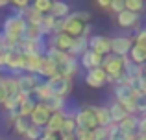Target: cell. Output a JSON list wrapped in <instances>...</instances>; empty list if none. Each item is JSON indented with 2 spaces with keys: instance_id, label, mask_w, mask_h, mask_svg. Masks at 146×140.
<instances>
[{
  "instance_id": "14",
  "label": "cell",
  "mask_w": 146,
  "mask_h": 140,
  "mask_svg": "<svg viewBox=\"0 0 146 140\" xmlns=\"http://www.w3.org/2000/svg\"><path fill=\"white\" fill-rule=\"evenodd\" d=\"M106 83H107V76L104 74L102 68L87 70V74H85V85H89L91 89H102Z\"/></svg>"
},
{
  "instance_id": "36",
  "label": "cell",
  "mask_w": 146,
  "mask_h": 140,
  "mask_svg": "<svg viewBox=\"0 0 146 140\" xmlns=\"http://www.w3.org/2000/svg\"><path fill=\"white\" fill-rule=\"evenodd\" d=\"M2 107H4V111H6V112H9V111H15V109H19V100H17V96H7L6 100H4Z\"/></svg>"
},
{
  "instance_id": "6",
  "label": "cell",
  "mask_w": 146,
  "mask_h": 140,
  "mask_svg": "<svg viewBox=\"0 0 146 140\" xmlns=\"http://www.w3.org/2000/svg\"><path fill=\"white\" fill-rule=\"evenodd\" d=\"M43 79L35 74H21L17 76V87L19 92L24 94V96H33V90L37 89V85H41Z\"/></svg>"
},
{
  "instance_id": "13",
  "label": "cell",
  "mask_w": 146,
  "mask_h": 140,
  "mask_svg": "<svg viewBox=\"0 0 146 140\" xmlns=\"http://www.w3.org/2000/svg\"><path fill=\"white\" fill-rule=\"evenodd\" d=\"M83 28H85V24L80 22L78 18H74L72 15H68L67 18H63V33H67L68 37H72V39L82 37Z\"/></svg>"
},
{
  "instance_id": "46",
  "label": "cell",
  "mask_w": 146,
  "mask_h": 140,
  "mask_svg": "<svg viewBox=\"0 0 146 140\" xmlns=\"http://www.w3.org/2000/svg\"><path fill=\"white\" fill-rule=\"evenodd\" d=\"M39 140H59V135H56V133H46V131H44V133L41 135Z\"/></svg>"
},
{
  "instance_id": "18",
  "label": "cell",
  "mask_w": 146,
  "mask_h": 140,
  "mask_svg": "<svg viewBox=\"0 0 146 140\" xmlns=\"http://www.w3.org/2000/svg\"><path fill=\"white\" fill-rule=\"evenodd\" d=\"M87 50H89V43H87V39H85V37H76V39L72 41V46H70V50H68L67 54L70 55V57L80 59Z\"/></svg>"
},
{
  "instance_id": "41",
  "label": "cell",
  "mask_w": 146,
  "mask_h": 140,
  "mask_svg": "<svg viewBox=\"0 0 146 140\" xmlns=\"http://www.w3.org/2000/svg\"><path fill=\"white\" fill-rule=\"evenodd\" d=\"M93 137H94V140H107V137H109V127H96L93 131Z\"/></svg>"
},
{
  "instance_id": "23",
  "label": "cell",
  "mask_w": 146,
  "mask_h": 140,
  "mask_svg": "<svg viewBox=\"0 0 146 140\" xmlns=\"http://www.w3.org/2000/svg\"><path fill=\"white\" fill-rule=\"evenodd\" d=\"M128 59L131 63H135V65H146V50L143 46H139V44H135L133 43V46H131V50H129V54H128Z\"/></svg>"
},
{
  "instance_id": "1",
  "label": "cell",
  "mask_w": 146,
  "mask_h": 140,
  "mask_svg": "<svg viewBox=\"0 0 146 140\" xmlns=\"http://www.w3.org/2000/svg\"><path fill=\"white\" fill-rule=\"evenodd\" d=\"M26 20L24 17H21V15H7L6 18H4L2 22V30H0V33H2L4 37H6L9 43H21L22 37H24V32H26Z\"/></svg>"
},
{
  "instance_id": "28",
  "label": "cell",
  "mask_w": 146,
  "mask_h": 140,
  "mask_svg": "<svg viewBox=\"0 0 146 140\" xmlns=\"http://www.w3.org/2000/svg\"><path fill=\"white\" fill-rule=\"evenodd\" d=\"M107 140H135V137H133V135L124 133V131H120L117 124H111V126H109V137H107Z\"/></svg>"
},
{
  "instance_id": "20",
  "label": "cell",
  "mask_w": 146,
  "mask_h": 140,
  "mask_svg": "<svg viewBox=\"0 0 146 140\" xmlns=\"http://www.w3.org/2000/svg\"><path fill=\"white\" fill-rule=\"evenodd\" d=\"M50 15L54 18H67L70 15V6L63 0H54L52 7H50Z\"/></svg>"
},
{
  "instance_id": "32",
  "label": "cell",
  "mask_w": 146,
  "mask_h": 140,
  "mask_svg": "<svg viewBox=\"0 0 146 140\" xmlns=\"http://www.w3.org/2000/svg\"><path fill=\"white\" fill-rule=\"evenodd\" d=\"M50 7H52V0H35V2L32 4V9L37 11V13H41V15L50 13Z\"/></svg>"
},
{
  "instance_id": "48",
  "label": "cell",
  "mask_w": 146,
  "mask_h": 140,
  "mask_svg": "<svg viewBox=\"0 0 146 140\" xmlns=\"http://www.w3.org/2000/svg\"><path fill=\"white\" fill-rule=\"evenodd\" d=\"M96 6L98 7H104V9H109V2H107V0H98Z\"/></svg>"
},
{
  "instance_id": "49",
  "label": "cell",
  "mask_w": 146,
  "mask_h": 140,
  "mask_svg": "<svg viewBox=\"0 0 146 140\" xmlns=\"http://www.w3.org/2000/svg\"><path fill=\"white\" fill-rule=\"evenodd\" d=\"M59 140H74V135H59Z\"/></svg>"
},
{
  "instance_id": "17",
  "label": "cell",
  "mask_w": 146,
  "mask_h": 140,
  "mask_svg": "<svg viewBox=\"0 0 146 140\" xmlns=\"http://www.w3.org/2000/svg\"><path fill=\"white\" fill-rule=\"evenodd\" d=\"M56 74H57L56 63H54L52 59H48L46 55H43V57H41L39 70H37V76H39V78H46V79H50L52 76H56Z\"/></svg>"
},
{
  "instance_id": "5",
  "label": "cell",
  "mask_w": 146,
  "mask_h": 140,
  "mask_svg": "<svg viewBox=\"0 0 146 140\" xmlns=\"http://www.w3.org/2000/svg\"><path fill=\"white\" fill-rule=\"evenodd\" d=\"M4 68L9 70L13 78L24 74V55L15 52V50L7 52V54L4 55Z\"/></svg>"
},
{
  "instance_id": "15",
  "label": "cell",
  "mask_w": 146,
  "mask_h": 140,
  "mask_svg": "<svg viewBox=\"0 0 146 140\" xmlns=\"http://www.w3.org/2000/svg\"><path fill=\"white\" fill-rule=\"evenodd\" d=\"M102 55H98V54H94V52H91V50H87L85 54L82 55V57L78 59V63H80V66H83V68H87V70H93V68H100V65H102Z\"/></svg>"
},
{
  "instance_id": "47",
  "label": "cell",
  "mask_w": 146,
  "mask_h": 140,
  "mask_svg": "<svg viewBox=\"0 0 146 140\" xmlns=\"http://www.w3.org/2000/svg\"><path fill=\"white\" fill-rule=\"evenodd\" d=\"M7 98V92H6V89H4V83H2V76H0V105L4 103V100Z\"/></svg>"
},
{
  "instance_id": "40",
  "label": "cell",
  "mask_w": 146,
  "mask_h": 140,
  "mask_svg": "<svg viewBox=\"0 0 146 140\" xmlns=\"http://www.w3.org/2000/svg\"><path fill=\"white\" fill-rule=\"evenodd\" d=\"M137 137H146V114L137 116Z\"/></svg>"
},
{
  "instance_id": "8",
  "label": "cell",
  "mask_w": 146,
  "mask_h": 140,
  "mask_svg": "<svg viewBox=\"0 0 146 140\" xmlns=\"http://www.w3.org/2000/svg\"><path fill=\"white\" fill-rule=\"evenodd\" d=\"M87 43H89V50L94 52V54H98V55H102V57H106V55L111 54V37L91 35L89 39H87Z\"/></svg>"
},
{
  "instance_id": "21",
  "label": "cell",
  "mask_w": 146,
  "mask_h": 140,
  "mask_svg": "<svg viewBox=\"0 0 146 140\" xmlns=\"http://www.w3.org/2000/svg\"><path fill=\"white\" fill-rule=\"evenodd\" d=\"M107 109H109V116H111V122H113V124H120L126 116H129L128 112H126V109L122 107L118 101H115V100L107 105Z\"/></svg>"
},
{
  "instance_id": "19",
  "label": "cell",
  "mask_w": 146,
  "mask_h": 140,
  "mask_svg": "<svg viewBox=\"0 0 146 140\" xmlns=\"http://www.w3.org/2000/svg\"><path fill=\"white\" fill-rule=\"evenodd\" d=\"M39 103H43L52 114L54 112H65V109H67V100L65 98H57V96H52L44 101H39Z\"/></svg>"
},
{
  "instance_id": "11",
  "label": "cell",
  "mask_w": 146,
  "mask_h": 140,
  "mask_svg": "<svg viewBox=\"0 0 146 140\" xmlns=\"http://www.w3.org/2000/svg\"><path fill=\"white\" fill-rule=\"evenodd\" d=\"M50 116H52V112H50L43 103H35V109L32 111V114H30L28 120H30V124H32V126L44 129V126H46V122H48Z\"/></svg>"
},
{
  "instance_id": "43",
  "label": "cell",
  "mask_w": 146,
  "mask_h": 140,
  "mask_svg": "<svg viewBox=\"0 0 146 140\" xmlns=\"http://www.w3.org/2000/svg\"><path fill=\"white\" fill-rule=\"evenodd\" d=\"M109 11H113V13H120V11H124V0H111L109 2Z\"/></svg>"
},
{
  "instance_id": "35",
  "label": "cell",
  "mask_w": 146,
  "mask_h": 140,
  "mask_svg": "<svg viewBox=\"0 0 146 140\" xmlns=\"http://www.w3.org/2000/svg\"><path fill=\"white\" fill-rule=\"evenodd\" d=\"M44 133V129H41V127H35V126H32L30 124V127H28V131L24 133V140H39L41 138V135Z\"/></svg>"
},
{
  "instance_id": "45",
  "label": "cell",
  "mask_w": 146,
  "mask_h": 140,
  "mask_svg": "<svg viewBox=\"0 0 146 140\" xmlns=\"http://www.w3.org/2000/svg\"><path fill=\"white\" fill-rule=\"evenodd\" d=\"M17 118H19V109H15V111H9V112H6V120H7L9 124H13Z\"/></svg>"
},
{
  "instance_id": "9",
  "label": "cell",
  "mask_w": 146,
  "mask_h": 140,
  "mask_svg": "<svg viewBox=\"0 0 146 140\" xmlns=\"http://www.w3.org/2000/svg\"><path fill=\"white\" fill-rule=\"evenodd\" d=\"M56 66H57V76H63V78H68V79H72L80 72L78 59H76V57H70L68 54L65 55V57L61 59Z\"/></svg>"
},
{
  "instance_id": "37",
  "label": "cell",
  "mask_w": 146,
  "mask_h": 140,
  "mask_svg": "<svg viewBox=\"0 0 146 140\" xmlns=\"http://www.w3.org/2000/svg\"><path fill=\"white\" fill-rule=\"evenodd\" d=\"M70 15H72L74 18H78L80 22H83V24H89V20H91V13H89V11H85V9L70 11Z\"/></svg>"
},
{
  "instance_id": "10",
  "label": "cell",
  "mask_w": 146,
  "mask_h": 140,
  "mask_svg": "<svg viewBox=\"0 0 146 140\" xmlns=\"http://www.w3.org/2000/svg\"><path fill=\"white\" fill-rule=\"evenodd\" d=\"M141 22H143V17L141 13H131V11L124 9L117 15V24L124 30H139Z\"/></svg>"
},
{
  "instance_id": "31",
  "label": "cell",
  "mask_w": 146,
  "mask_h": 140,
  "mask_svg": "<svg viewBox=\"0 0 146 140\" xmlns=\"http://www.w3.org/2000/svg\"><path fill=\"white\" fill-rule=\"evenodd\" d=\"M144 7L146 6L143 0H124V9L131 11V13H143Z\"/></svg>"
},
{
  "instance_id": "25",
  "label": "cell",
  "mask_w": 146,
  "mask_h": 140,
  "mask_svg": "<svg viewBox=\"0 0 146 140\" xmlns=\"http://www.w3.org/2000/svg\"><path fill=\"white\" fill-rule=\"evenodd\" d=\"M41 57L39 55H24V74H35L39 70Z\"/></svg>"
},
{
  "instance_id": "33",
  "label": "cell",
  "mask_w": 146,
  "mask_h": 140,
  "mask_svg": "<svg viewBox=\"0 0 146 140\" xmlns=\"http://www.w3.org/2000/svg\"><path fill=\"white\" fill-rule=\"evenodd\" d=\"M74 131H76V122H74V118L65 114V120H63V126H61V133H59V135H74Z\"/></svg>"
},
{
  "instance_id": "26",
  "label": "cell",
  "mask_w": 146,
  "mask_h": 140,
  "mask_svg": "<svg viewBox=\"0 0 146 140\" xmlns=\"http://www.w3.org/2000/svg\"><path fill=\"white\" fill-rule=\"evenodd\" d=\"M54 24H56V18H54L52 15H50V13L43 15V18H41V24H39V32H41V35H43V37L52 35Z\"/></svg>"
},
{
  "instance_id": "38",
  "label": "cell",
  "mask_w": 146,
  "mask_h": 140,
  "mask_svg": "<svg viewBox=\"0 0 146 140\" xmlns=\"http://www.w3.org/2000/svg\"><path fill=\"white\" fill-rule=\"evenodd\" d=\"M133 43L139 44V46H143L146 50V28H139L135 33V37H133Z\"/></svg>"
},
{
  "instance_id": "27",
  "label": "cell",
  "mask_w": 146,
  "mask_h": 140,
  "mask_svg": "<svg viewBox=\"0 0 146 140\" xmlns=\"http://www.w3.org/2000/svg\"><path fill=\"white\" fill-rule=\"evenodd\" d=\"M35 103H37V101L33 100V98H26V100H22L21 103H19V116H22V118H30L32 111L35 109Z\"/></svg>"
},
{
  "instance_id": "24",
  "label": "cell",
  "mask_w": 146,
  "mask_h": 140,
  "mask_svg": "<svg viewBox=\"0 0 146 140\" xmlns=\"http://www.w3.org/2000/svg\"><path fill=\"white\" fill-rule=\"evenodd\" d=\"M117 126H118V129H120V131L137 137V116H131V114L126 116V118L122 120L120 124H117Z\"/></svg>"
},
{
  "instance_id": "12",
  "label": "cell",
  "mask_w": 146,
  "mask_h": 140,
  "mask_svg": "<svg viewBox=\"0 0 146 140\" xmlns=\"http://www.w3.org/2000/svg\"><path fill=\"white\" fill-rule=\"evenodd\" d=\"M72 37H68L67 33H56V35H50L48 41H46V46L48 48H56L59 52H65L67 54L72 46Z\"/></svg>"
},
{
  "instance_id": "51",
  "label": "cell",
  "mask_w": 146,
  "mask_h": 140,
  "mask_svg": "<svg viewBox=\"0 0 146 140\" xmlns=\"http://www.w3.org/2000/svg\"><path fill=\"white\" fill-rule=\"evenodd\" d=\"M143 76L146 78V65H143Z\"/></svg>"
},
{
  "instance_id": "22",
  "label": "cell",
  "mask_w": 146,
  "mask_h": 140,
  "mask_svg": "<svg viewBox=\"0 0 146 140\" xmlns=\"http://www.w3.org/2000/svg\"><path fill=\"white\" fill-rule=\"evenodd\" d=\"M63 120H65V114H63V112H54V114L48 118L46 126H44V131H46V133L59 135L61 133V126H63Z\"/></svg>"
},
{
  "instance_id": "7",
  "label": "cell",
  "mask_w": 146,
  "mask_h": 140,
  "mask_svg": "<svg viewBox=\"0 0 146 140\" xmlns=\"http://www.w3.org/2000/svg\"><path fill=\"white\" fill-rule=\"evenodd\" d=\"M133 46V37L129 35H117L111 39V54L117 57H128Z\"/></svg>"
},
{
  "instance_id": "3",
  "label": "cell",
  "mask_w": 146,
  "mask_h": 140,
  "mask_svg": "<svg viewBox=\"0 0 146 140\" xmlns=\"http://www.w3.org/2000/svg\"><path fill=\"white\" fill-rule=\"evenodd\" d=\"M74 122H76V129H85V131H94L98 127L96 118H94V112L91 109V105L87 107H78L74 109Z\"/></svg>"
},
{
  "instance_id": "16",
  "label": "cell",
  "mask_w": 146,
  "mask_h": 140,
  "mask_svg": "<svg viewBox=\"0 0 146 140\" xmlns=\"http://www.w3.org/2000/svg\"><path fill=\"white\" fill-rule=\"evenodd\" d=\"M91 109H93V112H94V118H96L98 127H109L111 124H113L111 122L107 105H91Z\"/></svg>"
},
{
  "instance_id": "42",
  "label": "cell",
  "mask_w": 146,
  "mask_h": 140,
  "mask_svg": "<svg viewBox=\"0 0 146 140\" xmlns=\"http://www.w3.org/2000/svg\"><path fill=\"white\" fill-rule=\"evenodd\" d=\"M11 48H13V43H9V41L6 39V37L0 33V55L7 54V52H11Z\"/></svg>"
},
{
  "instance_id": "2",
  "label": "cell",
  "mask_w": 146,
  "mask_h": 140,
  "mask_svg": "<svg viewBox=\"0 0 146 140\" xmlns=\"http://www.w3.org/2000/svg\"><path fill=\"white\" fill-rule=\"evenodd\" d=\"M100 68L107 76V83H117L124 76V61H122V57H117V55L109 54L102 59Z\"/></svg>"
},
{
  "instance_id": "4",
  "label": "cell",
  "mask_w": 146,
  "mask_h": 140,
  "mask_svg": "<svg viewBox=\"0 0 146 140\" xmlns=\"http://www.w3.org/2000/svg\"><path fill=\"white\" fill-rule=\"evenodd\" d=\"M48 85V89H50V92L54 94V96H57V98H65L67 100V96L72 92V79H68V78H63V76H52L50 79H46L44 81Z\"/></svg>"
},
{
  "instance_id": "44",
  "label": "cell",
  "mask_w": 146,
  "mask_h": 140,
  "mask_svg": "<svg viewBox=\"0 0 146 140\" xmlns=\"http://www.w3.org/2000/svg\"><path fill=\"white\" fill-rule=\"evenodd\" d=\"M11 6H13L15 9H19V11H26L30 7V2H28V0H13Z\"/></svg>"
},
{
  "instance_id": "30",
  "label": "cell",
  "mask_w": 146,
  "mask_h": 140,
  "mask_svg": "<svg viewBox=\"0 0 146 140\" xmlns=\"http://www.w3.org/2000/svg\"><path fill=\"white\" fill-rule=\"evenodd\" d=\"M13 131H15V135H19V137H24V133L28 131V127H30V120L28 118H22V116H19L17 120H15L13 124Z\"/></svg>"
},
{
  "instance_id": "50",
  "label": "cell",
  "mask_w": 146,
  "mask_h": 140,
  "mask_svg": "<svg viewBox=\"0 0 146 140\" xmlns=\"http://www.w3.org/2000/svg\"><path fill=\"white\" fill-rule=\"evenodd\" d=\"M9 6V2H7V0H0V7H7Z\"/></svg>"
},
{
  "instance_id": "52",
  "label": "cell",
  "mask_w": 146,
  "mask_h": 140,
  "mask_svg": "<svg viewBox=\"0 0 146 140\" xmlns=\"http://www.w3.org/2000/svg\"><path fill=\"white\" fill-rule=\"evenodd\" d=\"M135 140H146V137H135Z\"/></svg>"
},
{
  "instance_id": "39",
  "label": "cell",
  "mask_w": 146,
  "mask_h": 140,
  "mask_svg": "<svg viewBox=\"0 0 146 140\" xmlns=\"http://www.w3.org/2000/svg\"><path fill=\"white\" fill-rule=\"evenodd\" d=\"M74 140H94V137H93V131L76 129V131H74Z\"/></svg>"
},
{
  "instance_id": "34",
  "label": "cell",
  "mask_w": 146,
  "mask_h": 140,
  "mask_svg": "<svg viewBox=\"0 0 146 140\" xmlns=\"http://www.w3.org/2000/svg\"><path fill=\"white\" fill-rule=\"evenodd\" d=\"M133 103H135V112L144 116L146 114V94H137L133 98Z\"/></svg>"
},
{
  "instance_id": "29",
  "label": "cell",
  "mask_w": 146,
  "mask_h": 140,
  "mask_svg": "<svg viewBox=\"0 0 146 140\" xmlns=\"http://www.w3.org/2000/svg\"><path fill=\"white\" fill-rule=\"evenodd\" d=\"M2 83H4V89H6L7 96H17L19 94L17 78H13V76H2Z\"/></svg>"
}]
</instances>
